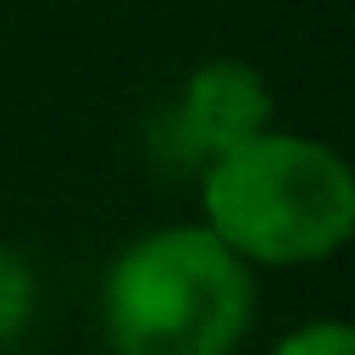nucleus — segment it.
<instances>
[{"mask_svg":"<svg viewBox=\"0 0 355 355\" xmlns=\"http://www.w3.org/2000/svg\"><path fill=\"white\" fill-rule=\"evenodd\" d=\"M205 233L244 266H305L355 239V166L305 133H255L200 178Z\"/></svg>","mask_w":355,"mask_h":355,"instance_id":"1","label":"nucleus"},{"mask_svg":"<svg viewBox=\"0 0 355 355\" xmlns=\"http://www.w3.org/2000/svg\"><path fill=\"white\" fill-rule=\"evenodd\" d=\"M250 311V266L200 222L133 239L105 277V338L116 355H233Z\"/></svg>","mask_w":355,"mask_h":355,"instance_id":"2","label":"nucleus"},{"mask_svg":"<svg viewBox=\"0 0 355 355\" xmlns=\"http://www.w3.org/2000/svg\"><path fill=\"white\" fill-rule=\"evenodd\" d=\"M178 128H183V139L200 161H216L222 150L272 128V89L244 61H205L183 83Z\"/></svg>","mask_w":355,"mask_h":355,"instance_id":"3","label":"nucleus"},{"mask_svg":"<svg viewBox=\"0 0 355 355\" xmlns=\"http://www.w3.org/2000/svg\"><path fill=\"white\" fill-rule=\"evenodd\" d=\"M272 355H355V322H305L277 338Z\"/></svg>","mask_w":355,"mask_h":355,"instance_id":"4","label":"nucleus"},{"mask_svg":"<svg viewBox=\"0 0 355 355\" xmlns=\"http://www.w3.org/2000/svg\"><path fill=\"white\" fill-rule=\"evenodd\" d=\"M28 305H33V277H28V266H22L11 250H0V338H11V333L28 322Z\"/></svg>","mask_w":355,"mask_h":355,"instance_id":"5","label":"nucleus"}]
</instances>
